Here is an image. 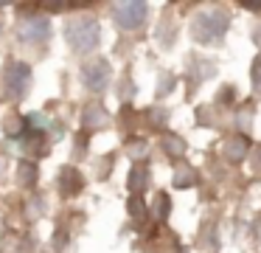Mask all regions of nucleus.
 <instances>
[{"label":"nucleus","mask_w":261,"mask_h":253,"mask_svg":"<svg viewBox=\"0 0 261 253\" xmlns=\"http://www.w3.org/2000/svg\"><path fill=\"white\" fill-rule=\"evenodd\" d=\"M163 146H166V149H171V152H177V155H182V141L174 138V135H169V138L163 141Z\"/></svg>","instance_id":"2eb2a0df"},{"label":"nucleus","mask_w":261,"mask_h":253,"mask_svg":"<svg viewBox=\"0 0 261 253\" xmlns=\"http://www.w3.org/2000/svg\"><path fill=\"white\" fill-rule=\"evenodd\" d=\"M227 26H230L227 14L219 11V9H214V11H202V14H197L191 31H194V39H197V42L219 45L222 39H225V34H227Z\"/></svg>","instance_id":"f03ea898"},{"label":"nucleus","mask_w":261,"mask_h":253,"mask_svg":"<svg viewBox=\"0 0 261 253\" xmlns=\"http://www.w3.org/2000/svg\"><path fill=\"white\" fill-rule=\"evenodd\" d=\"M143 186H146V169H143V166H135V169L129 172V191H132V194H138Z\"/></svg>","instance_id":"1a4fd4ad"},{"label":"nucleus","mask_w":261,"mask_h":253,"mask_svg":"<svg viewBox=\"0 0 261 253\" xmlns=\"http://www.w3.org/2000/svg\"><path fill=\"white\" fill-rule=\"evenodd\" d=\"M62 194H76L82 189V174L76 169H62V180H59Z\"/></svg>","instance_id":"0eeeda50"},{"label":"nucleus","mask_w":261,"mask_h":253,"mask_svg":"<svg viewBox=\"0 0 261 253\" xmlns=\"http://www.w3.org/2000/svg\"><path fill=\"white\" fill-rule=\"evenodd\" d=\"M158 200H160V202H158V217H160V219H166V214H169V197L160 194Z\"/></svg>","instance_id":"f3484780"},{"label":"nucleus","mask_w":261,"mask_h":253,"mask_svg":"<svg viewBox=\"0 0 261 253\" xmlns=\"http://www.w3.org/2000/svg\"><path fill=\"white\" fill-rule=\"evenodd\" d=\"M255 45H258V48H261V26L255 28Z\"/></svg>","instance_id":"a211bd4d"},{"label":"nucleus","mask_w":261,"mask_h":253,"mask_svg":"<svg viewBox=\"0 0 261 253\" xmlns=\"http://www.w3.org/2000/svg\"><path fill=\"white\" fill-rule=\"evenodd\" d=\"M143 211H146V208H143L141 197L132 194V197H129V214H132V217H143Z\"/></svg>","instance_id":"4468645a"},{"label":"nucleus","mask_w":261,"mask_h":253,"mask_svg":"<svg viewBox=\"0 0 261 253\" xmlns=\"http://www.w3.org/2000/svg\"><path fill=\"white\" fill-rule=\"evenodd\" d=\"M17 174H20V183L23 186H34L37 183V166L31 160H23L17 166Z\"/></svg>","instance_id":"6e6552de"},{"label":"nucleus","mask_w":261,"mask_h":253,"mask_svg":"<svg viewBox=\"0 0 261 253\" xmlns=\"http://www.w3.org/2000/svg\"><path fill=\"white\" fill-rule=\"evenodd\" d=\"M110 76H113V67H110L107 59H93L82 67V79H85V84L93 93H101L110 84Z\"/></svg>","instance_id":"39448f33"},{"label":"nucleus","mask_w":261,"mask_h":253,"mask_svg":"<svg viewBox=\"0 0 261 253\" xmlns=\"http://www.w3.org/2000/svg\"><path fill=\"white\" fill-rule=\"evenodd\" d=\"M3 87L9 99H23L31 87V67L25 62H9L3 67Z\"/></svg>","instance_id":"7ed1b4c3"},{"label":"nucleus","mask_w":261,"mask_h":253,"mask_svg":"<svg viewBox=\"0 0 261 253\" xmlns=\"http://www.w3.org/2000/svg\"><path fill=\"white\" fill-rule=\"evenodd\" d=\"M194 183V172L191 169H180L177 172V180H174V186H180V189H186V186H191Z\"/></svg>","instance_id":"f8f14e48"},{"label":"nucleus","mask_w":261,"mask_h":253,"mask_svg":"<svg viewBox=\"0 0 261 253\" xmlns=\"http://www.w3.org/2000/svg\"><path fill=\"white\" fill-rule=\"evenodd\" d=\"M113 17L115 26L124 28V31H135L143 26L146 20V3H135V0H126V3H115L113 6Z\"/></svg>","instance_id":"20e7f679"},{"label":"nucleus","mask_w":261,"mask_h":253,"mask_svg":"<svg viewBox=\"0 0 261 253\" xmlns=\"http://www.w3.org/2000/svg\"><path fill=\"white\" fill-rule=\"evenodd\" d=\"M104 121H107V116L101 112V107H96V104L87 107V112H85V124H87V127H98V124H104Z\"/></svg>","instance_id":"9d476101"},{"label":"nucleus","mask_w":261,"mask_h":253,"mask_svg":"<svg viewBox=\"0 0 261 253\" xmlns=\"http://www.w3.org/2000/svg\"><path fill=\"white\" fill-rule=\"evenodd\" d=\"M65 39L76 54H90L101 39V28L93 17H73L65 26Z\"/></svg>","instance_id":"f257e3e1"},{"label":"nucleus","mask_w":261,"mask_h":253,"mask_svg":"<svg viewBox=\"0 0 261 253\" xmlns=\"http://www.w3.org/2000/svg\"><path fill=\"white\" fill-rule=\"evenodd\" d=\"M23 129H25V121L20 116H9L6 118V135L17 138V135H23Z\"/></svg>","instance_id":"9b49d317"},{"label":"nucleus","mask_w":261,"mask_h":253,"mask_svg":"<svg viewBox=\"0 0 261 253\" xmlns=\"http://www.w3.org/2000/svg\"><path fill=\"white\" fill-rule=\"evenodd\" d=\"M17 34H20L23 42H31V45L45 42L48 34H51V22H48V17H25V20L20 22Z\"/></svg>","instance_id":"423d86ee"},{"label":"nucleus","mask_w":261,"mask_h":253,"mask_svg":"<svg viewBox=\"0 0 261 253\" xmlns=\"http://www.w3.org/2000/svg\"><path fill=\"white\" fill-rule=\"evenodd\" d=\"M250 76H253L255 90H261V56H255V59H253V67H250Z\"/></svg>","instance_id":"ddd939ff"},{"label":"nucleus","mask_w":261,"mask_h":253,"mask_svg":"<svg viewBox=\"0 0 261 253\" xmlns=\"http://www.w3.org/2000/svg\"><path fill=\"white\" fill-rule=\"evenodd\" d=\"M242 152H244V141L242 138H239V144L227 146V157H233V160H236V157H242Z\"/></svg>","instance_id":"dca6fc26"}]
</instances>
